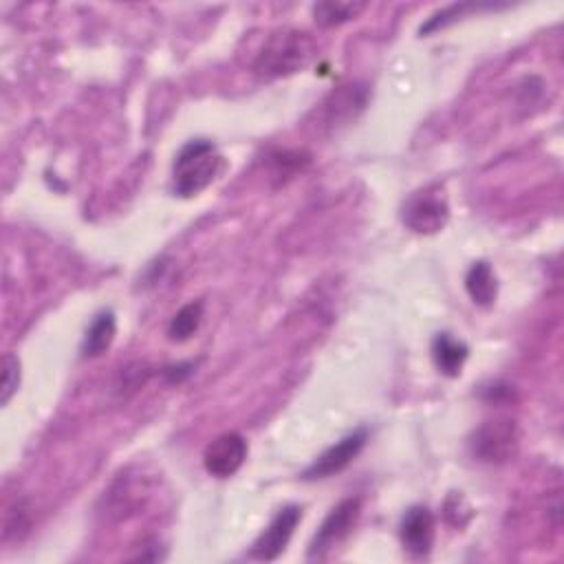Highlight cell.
<instances>
[{"label": "cell", "instance_id": "obj_3", "mask_svg": "<svg viewBox=\"0 0 564 564\" xmlns=\"http://www.w3.org/2000/svg\"><path fill=\"white\" fill-rule=\"evenodd\" d=\"M447 218L449 205L445 189L438 183L412 192L401 207L403 225L416 234H436L445 227Z\"/></svg>", "mask_w": 564, "mask_h": 564}, {"label": "cell", "instance_id": "obj_14", "mask_svg": "<svg viewBox=\"0 0 564 564\" xmlns=\"http://www.w3.org/2000/svg\"><path fill=\"white\" fill-rule=\"evenodd\" d=\"M364 9H366L364 2H319L313 7V15L317 24L333 26L350 18H357Z\"/></svg>", "mask_w": 564, "mask_h": 564}, {"label": "cell", "instance_id": "obj_7", "mask_svg": "<svg viewBox=\"0 0 564 564\" xmlns=\"http://www.w3.org/2000/svg\"><path fill=\"white\" fill-rule=\"evenodd\" d=\"M302 518V509L297 505H286L282 507L271 522L267 524V529L258 535V540L251 546V555L256 560H275L289 544L297 522Z\"/></svg>", "mask_w": 564, "mask_h": 564}, {"label": "cell", "instance_id": "obj_6", "mask_svg": "<svg viewBox=\"0 0 564 564\" xmlns=\"http://www.w3.org/2000/svg\"><path fill=\"white\" fill-rule=\"evenodd\" d=\"M359 518V498H346L339 505L330 509V513L319 524L311 546L308 557H322L326 551H330L335 544H339L355 527Z\"/></svg>", "mask_w": 564, "mask_h": 564}, {"label": "cell", "instance_id": "obj_4", "mask_svg": "<svg viewBox=\"0 0 564 564\" xmlns=\"http://www.w3.org/2000/svg\"><path fill=\"white\" fill-rule=\"evenodd\" d=\"M518 443L516 423L509 419L482 423L469 438V449L478 460L502 463L507 460Z\"/></svg>", "mask_w": 564, "mask_h": 564}, {"label": "cell", "instance_id": "obj_12", "mask_svg": "<svg viewBox=\"0 0 564 564\" xmlns=\"http://www.w3.org/2000/svg\"><path fill=\"white\" fill-rule=\"evenodd\" d=\"M117 333V324H115V313L112 311H101L93 324L86 330V337L82 341V355L84 357H99L104 355Z\"/></svg>", "mask_w": 564, "mask_h": 564}, {"label": "cell", "instance_id": "obj_10", "mask_svg": "<svg viewBox=\"0 0 564 564\" xmlns=\"http://www.w3.org/2000/svg\"><path fill=\"white\" fill-rule=\"evenodd\" d=\"M469 355L467 344L452 337L449 333H436L432 339V359L445 377H458L460 368Z\"/></svg>", "mask_w": 564, "mask_h": 564}, {"label": "cell", "instance_id": "obj_5", "mask_svg": "<svg viewBox=\"0 0 564 564\" xmlns=\"http://www.w3.org/2000/svg\"><path fill=\"white\" fill-rule=\"evenodd\" d=\"M368 441V430L366 427H357L355 432L346 434L341 441H337L335 445H330L326 452H322L302 474L304 480H315V478H328L339 474L341 469H346L355 456L364 449Z\"/></svg>", "mask_w": 564, "mask_h": 564}, {"label": "cell", "instance_id": "obj_2", "mask_svg": "<svg viewBox=\"0 0 564 564\" xmlns=\"http://www.w3.org/2000/svg\"><path fill=\"white\" fill-rule=\"evenodd\" d=\"M223 170V156L207 139L187 141L174 159L172 183L178 196H194L205 189Z\"/></svg>", "mask_w": 564, "mask_h": 564}, {"label": "cell", "instance_id": "obj_11", "mask_svg": "<svg viewBox=\"0 0 564 564\" xmlns=\"http://www.w3.org/2000/svg\"><path fill=\"white\" fill-rule=\"evenodd\" d=\"M465 289L469 293V297L474 300V304L478 306H491L496 302V295H498V282H496V275L491 271V267L480 260V262H474L465 275Z\"/></svg>", "mask_w": 564, "mask_h": 564}, {"label": "cell", "instance_id": "obj_1", "mask_svg": "<svg viewBox=\"0 0 564 564\" xmlns=\"http://www.w3.org/2000/svg\"><path fill=\"white\" fill-rule=\"evenodd\" d=\"M317 46L313 37L297 29H282L271 33L260 53L256 55L253 68L262 77H282L297 73L311 64Z\"/></svg>", "mask_w": 564, "mask_h": 564}, {"label": "cell", "instance_id": "obj_8", "mask_svg": "<svg viewBox=\"0 0 564 564\" xmlns=\"http://www.w3.org/2000/svg\"><path fill=\"white\" fill-rule=\"evenodd\" d=\"M247 458V441L238 432H225L216 436L203 454V465L207 474L216 478L234 476Z\"/></svg>", "mask_w": 564, "mask_h": 564}, {"label": "cell", "instance_id": "obj_13", "mask_svg": "<svg viewBox=\"0 0 564 564\" xmlns=\"http://www.w3.org/2000/svg\"><path fill=\"white\" fill-rule=\"evenodd\" d=\"M200 322H203V302L200 300L189 302L174 313V317L167 326V337L172 341H185L198 330Z\"/></svg>", "mask_w": 564, "mask_h": 564}, {"label": "cell", "instance_id": "obj_15", "mask_svg": "<svg viewBox=\"0 0 564 564\" xmlns=\"http://www.w3.org/2000/svg\"><path fill=\"white\" fill-rule=\"evenodd\" d=\"M18 383H20V361L13 355H4V359H2V397H0L2 405L11 399Z\"/></svg>", "mask_w": 564, "mask_h": 564}, {"label": "cell", "instance_id": "obj_9", "mask_svg": "<svg viewBox=\"0 0 564 564\" xmlns=\"http://www.w3.org/2000/svg\"><path fill=\"white\" fill-rule=\"evenodd\" d=\"M403 549L414 557H425L434 544V516L425 505L410 507L399 524Z\"/></svg>", "mask_w": 564, "mask_h": 564}]
</instances>
